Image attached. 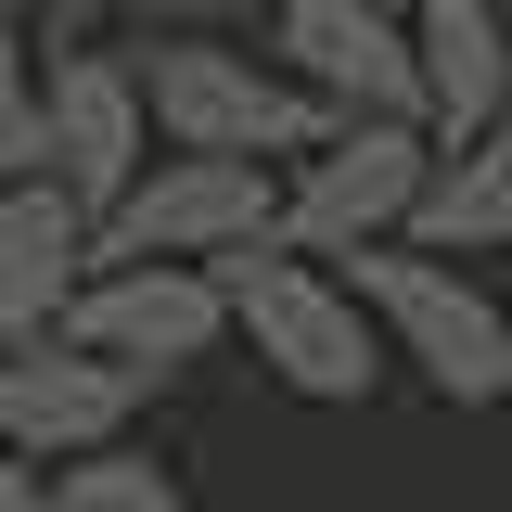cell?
<instances>
[{"mask_svg": "<svg viewBox=\"0 0 512 512\" xmlns=\"http://www.w3.org/2000/svg\"><path fill=\"white\" fill-rule=\"evenodd\" d=\"M218 282H231V346H244L256 372L282 384V397H320V410H372L384 397V320L372 295L333 269V256L308 244H244V256H218Z\"/></svg>", "mask_w": 512, "mask_h": 512, "instance_id": "cell-1", "label": "cell"}, {"mask_svg": "<svg viewBox=\"0 0 512 512\" xmlns=\"http://www.w3.org/2000/svg\"><path fill=\"white\" fill-rule=\"evenodd\" d=\"M128 64H141V103H154V141H167V154H269V167H295L320 128H333V103H320L269 39L141 26Z\"/></svg>", "mask_w": 512, "mask_h": 512, "instance_id": "cell-2", "label": "cell"}, {"mask_svg": "<svg viewBox=\"0 0 512 512\" xmlns=\"http://www.w3.org/2000/svg\"><path fill=\"white\" fill-rule=\"evenodd\" d=\"M333 269L372 295L384 359L423 384V397H448V410L512 397V308L461 269V256H436V244H359V256H333Z\"/></svg>", "mask_w": 512, "mask_h": 512, "instance_id": "cell-3", "label": "cell"}, {"mask_svg": "<svg viewBox=\"0 0 512 512\" xmlns=\"http://www.w3.org/2000/svg\"><path fill=\"white\" fill-rule=\"evenodd\" d=\"M423 180H436V128L423 116H333L308 154L282 167V244H308V256L410 244Z\"/></svg>", "mask_w": 512, "mask_h": 512, "instance_id": "cell-4", "label": "cell"}, {"mask_svg": "<svg viewBox=\"0 0 512 512\" xmlns=\"http://www.w3.org/2000/svg\"><path fill=\"white\" fill-rule=\"evenodd\" d=\"M64 346H90V359H116L128 384H180L205 372L218 346H231V282L205 269V256H103L52 320Z\"/></svg>", "mask_w": 512, "mask_h": 512, "instance_id": "cell-5", "label": "cell"}, {"mask_svg": "<svg viewBox=\"0 0 512 512\" xmlns=\"http://www.w3.org/2000/svg\"><path fill=\"white\" fill-rule=\"evenodd\" d=\"M282 231V167L269 154H154L128 205L103 218V256H244Z\"/></svg>", "mask_w": 512, "mask_h": 512, "instance_id": "cell-6", "label": "cell"}, {"mask_svg": "<svg viewBox=\"0 0 512 512\" xmlns=\"http://www.w3.org/2000/svg\"><path fill=\"white\" fill-rule=\"evenodd\" d=\"M39 154H52V180L90 205V218H116L128 180L154 167V103H141V64L128 52H52L39 64Z\"/></svg>", "mask_w": 512, "mask_h": 512, "instance_id": "cell-7", "label": "cell"}, {"mask_svg": "<svg viewBox=\"0 0 512 512\" xmlns=\"http://www.w3.org/2000/svg\"><path fill=\"white\" fill-rule=\"evenodd\" d=\"M269 52L308 77L333 116H423V39L410 0H282Z\"/></svg>", "mask_w": 512, "mask_h": 512, "instance_id": "cell-8", "label": "cell"}, {"mask_svg": "<svg viewBox=\"0 0 512 512\" xmlns=\"http://www.w3.org/2000/svg\"><path fill=\"white\" fill-rule=\"evenodd\" d=\"M141 397H154V384H128L116 359H90V346H64V333H26V346H0V436L26 448V461L116 448L128 423H141Z\"/></svg>", "mask_w": 512, "mask_h": 512, "instance_id": "cell-9", "label": "cell"}, {"mask_svg": "<svg viewBox=\"0 0 512 512\" xmlns=\"http://www.w3.org/2000/svg\"><path fill=\"white\" fill-rule=\"evenodd\" d=\"M103 269V218L52 180V167H26V180H0V346H26V333H52L64 295Z\"/></svg>", "mask_w": 512, "mask_h": 512, "instance_id": "cell-10", "label": "cell"}, {"mask_svg": "<svg viewBox=\"0 0 512 512\" xmlns=\"http://www.w3.org/2000/svg\"><path fill=\"white\" fill-rule=\"evenodd\" d=\"M423 39V128L474 141L487 116H512V0H410Z\"/></svg>", "mask_w": 512, "mask_h": 512, "instance_id": "cell-11", "label": "cell"}, {"mask_svg": "<svg viewBox=\"0 0 512 512\" xmlns=\"http://www.w3.org/2000/svg\"><path fill=\"white\" fill-rule=\"evenodd\" d=\"M410 244H436V256H512V116H487L474 141H436V180H423Z\"/></svg>", "mask_w": 512, "mask_h": 512, "instance_id": "cell-12", "label": "cell"}, {"mask_svg": "<svg viewBox=\"0 0 512 512\" xmlns=\"http://www.w3.org/2000/svg\"><path fill=\"white\" fill-rule=\"evenodd\" d=\"M52 512H192V487H180V474H167L141 436H116V448L52 461Z\"/></svg>", "mask_w": 512, "mask_h": 512, "instance_id": "cell-13", "label": "cell"}, {"mask_svg": "<svg viewBox=\"0 0 512 512\" xmlns=\"http://www.w3.org/2000/svg\"><path fill=\"white\" fill-rule=\"evenodd\" d=\"M26 167H52V154H39V39H26V13L0 0V180H26Z\"/></svg>", "mask_w": 512, "mask_h": 512, "instance_id": "cell-14", "label": "cell"}, {"mask_svg": "<svg viewBox=\"0 0 512 512\" xmlns=\"http://www.w3.org/2000/svg\"><path fill=\"white\" fill-rule=\"evenodd\" d=\"M141 0H26V39L39 52H90V39H116Z\"/></svg>", "mask_w": 512, "mask_h": 512, "instance_id": "cell-15", "label": "cell"}, {"mask_svg": "<svg viewBox=\"0 0 512 512\" xmlns=\"http://www.w3.org/2000/svg\"><path fill=\"white\" fill-rule=\"evenodd\" d=\"M282 0H141V26H218V39H269Z\"/></svg>", "mask_w": 512, "mask_h": 512, "instance_id": "cell-16", "label": "cell"}, {"mask_svg": "<svg viewBox=\"0 0 512 512\" xmlns=\"http://www.w3.org/2000/svg\"><path fill=\"white\" fill-rule=\"evenodd\" d=\"M0 512H52V461H26L13 436H0Z\"/></svg>", "mask_w": 512, "mask_h": 512, "instance_id": "cell-17", "label": "cell"}, {"mask_svg": "<svg viewBox=\"0 0 512 512\" xmlns=\"http://www.w3.org/2000/svg\"><path fill=\"white\" fill-rule=\"evenodd\" d=\"M256 512H295V500H256Z\"/></svg>", "mask_w": 512, "mask_h": 512, "instance_id": "cell-18", "label": "cell"}, {"mask_svg": "<svg viewBox=\"0 0 512 512\" xmlns=\"http://www.w3.org/2000/svg\"><path fill=\"white\" fill-rule=\"evenodd\" d=\"M13 13H26V0H13Z\"/></svg>", "mask_w": 512, "mask_h": 512, "instance_id": "cell-19", "label": "cell"}]
</instances>
